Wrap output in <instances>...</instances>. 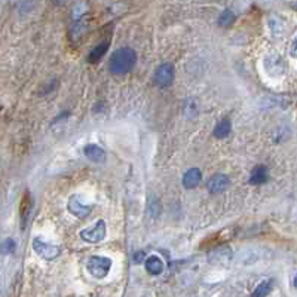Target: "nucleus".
Listing matches in <instances>:
<instances>
[{
    "instance_id": "1",
    "label": "nucleus",
    "mask_w": 297,
    "mask_h": 297,
    "mask_svg": "<svg viewBox=\"0 0 297 297\" xmlns=\"http://www.w3.org/2000/svg\"><path fill=\"white\" fill-rule=\"evenodd\" d=\"M137 54L132 48H120L110 57L109 68L113 74H125L135 65Z\"/></svg>"
},
{
    "instance_id": "2",
    "label": "nucleus",
    "mask_w": 297,
    "mask_h": 297,
    "mask_svg": "<svg viewBox=\"0 0 297 297\" xmlns=\"http://www.w3.org/2000/svg\"><path fill=\"white\" fill-rule=\"evenodd\" d=\"M87 267H88V272L94 278L103 279L109 275V272L112 269V259H109L106 256H92L88 259Z\"/></svg>"
},
{
    "instance_id": "3",
    "label": "nucleus",
    "mask_w": 297,
    "mask_h": 297,
    "mask_svg": "<svg viewBox=\"0 0 297 297\" xmlns=\"http://www.w3.org/2000/svg\"><path fill=\"white\" fill-rule=\"evenodd\" d=\"M107 234V228H106V221L104 220H98L95 225L89 229H85L81 232V238L87 242L91 244H97L100 241H103L106 238Z\"/></svg>"
},
{
    "instance_id": "4",
    "label": "nucleus",
    "mask_w": 297,
    "mask_h": 297,
    "mask_svg": "<svg viewBox=\"0 0 297 297\" xmlns=\"http://www.w3.org/2000/svg\"><path fill=\"white\" fill-rule=\"evenodd\" d=\"M33 248L34 251L45 260L51 262L54 259H57L59 254H61V248L57 247V245H52V244H48L45 241H42L40 238H34L33 239Z\"/></svg>"
},
{
    "instance_id": "5",
    "label": "nucleus",
    "mask_w": 297,
    "mask_h": 297,
    "mask_svg": "<svg viewBox=\"0 0 297 297\" xmlns=\"http://www.w3.org/2000/svg\"><path fill=\"white\" fill-rule=\"evenodd\" d=\"M174 74H176L174 65L170 62H164L155 71V84L162 88L170 87L174 81Z\"/></svg>"
},
{
    "instance_id": "6",
    "label": "nucleus",
    "mask_w": 297,
    "mask_h": 297,
    "mask_svg": "<svg viewBox=\"0 0 297 297\" xmlns=\"http://www.w3.org/2000/svg\"><path fill=\"white\" fill-rule=\"evenodd\" d=\"M67 208H68V211H70L74 217H78V218H81V220H85V218L91 214V211H92V205L85 204L84 201H81L79 196H71V198L68 199Z\"/></svg>"
},
{
    "instance_id": "7",
    "label": "nucleus",
    "mask_w": 297,
    "mask_h": 297,
    "mask_svg": "<svg viewBox=\"0 0 297 297\" xmlns=\"http://www.w3.org/2000/svg\"><path fill=\"white\" fill-rule=\"evenodd\" d=\"M229 187V177L225 174H214L207 181V189L209 193H221Z\"/></svg>"
},
{
    "instance_id": "8",
    "label": "nucleus",
    "mask_w": 297,
    "mask_h": 297,
    "mask_svg": "<svg viewBox=\"0 0 297 297\" xmlns=\"http://www.w3.org/2000/svg\"><path fill=\"white\" fill-rule=\"evenodd\" d=\"M84 153H85V156H87L89 161H92V162H95V164H103V162L106 161V152H104V148H101V147L97 146V144H87L85 148H84Z\"/></svg>"
},
{
    "instance_id": "9",
    "label": "nucleus",
    "mask_w": 297,
    "mask_h": 297,
    "mask_svg": "<svg viewBox=\"0 0 297 297\" xmlns=\"http://www.w3.org/2000/svg\"><path fill=\"white\" fill-rule=\"evenodd\" d=\"M144 266H146V270L152 275H161L164 272V267H165L162 259L158 256H148L144 260Z\"/></svg>"
},
{
    "instance_id": "10",
    "label": "nucleus",
    "mask_w": 297,
    "mask_h": 297,
    "mask_svg": "<svg viewBox=\"0 0 297 297\" xmlns=\"http://www.w3.org/2000/svg\"><path fill=\"white\" fill-rule=\"evenodd\" d=\"M202 180V173L199 168H190L189 171H186V174L183 176V186L186 189H195Z\"/></svg>"
},
{
    "instance_id": "11",
    "label": "nucleus",
    "mask_w": 297,
    "mask_h": 297,
    "mask_svg": "<svg viewBox=\"0 0 297 297\" xmlns=\"http://www.w3.org/2000/svg\"><path fill=\"white\" fill-rule=\"evenodd\" d=\"M208 259L211 263H223V262H229L232 259V251L228 247H220L212 250L208 254Z\"/></svg>"
},
{
    "instance_id": "12",
    "label": "nucleus",
    "mask_w": 297,
    "mask_h": 297,
    "mask_svg": "<svg viewBox=\"0 0 297 297\" xmlns=\"http://www.w3.org/2000/svg\"><path fill=\"white\" fill-rule=\"evenodd\" d=\"M33 208V199H31V195L30 192H26L24 196H23V201H21V208H20V214H21V228L24 229L26 225H27V218L30 215V211Z\"/></svg>"
},
{
    "instance_id": "13",
    "label": "nucleus",
    "mask_w": 297,
    "mask_h": 297,
    "mask_svg": "<svg viewBox=\"0 0 297 297\" xmlns=\"http://www.w3.org/2000/svg\"><path fill=\"white\" fill-rule=\"evenodd\" d=\"M269 178V171L265 165H257L250 176V184H263Z\"/></svg>"
},
{
    "instance_id": "14",
    "label": "nucleus",
    "mask_w": 297,
    "mask_h": 297,
    "mask_svg": "<svg viewBox=\"0 0 297 297\" xmlns=\"http://www.w3.org/2000/svg\"><path fill=\"white\" fill-rule=\"evenodd\" d=\"M231 131H232L231 120L229 119H223V120H220L215 125V128H214V137L218 138V140H223V138H226L231 134Z\"/></svg>"
},
{
    "instance_id": "15",
    "label": "nucleus",
    "mask_w": 297,
    "mask_h": 297,
    "mask_svg": "<svg viewBox=\"0 0 297 297\" xmlns=\"http://www.w3.org/2000/svg\"><path fill=\"white\" fill-rule=\"evenodd\" d=\"M266 67L269 70L270 74H276L275 71H278V74H282L284 71V61L279 55H272L266 58Z\"/></svg>"
},
{
    "instance_id": "16",
    "label": "nucleus",
    "mask_w": 297,
    "mask_h": 297,
    "mask_svg": "<svg viewBox=\"0 0 297 297\" xmlns=\"http://www.w3.org/2000/svg\"><path fill=\"white\" fill-rule=\"evenodd\" d=\"M109 42H103V43H100V45H97L91 52H89V55H88V61L89 62H97V61H100L104 55H106V52H107V49H109Z\"/></svg>"
},
{
    "instance_id": "17",
    "label": "nucleus",
    "mask_w": 297,
    "mask_h": 297,
    "mask_svg": "<svg viewBox=\"0 0 297 297\" xmlns=\"http://www.w3.org/2000/svg\"><path fill=\"white\" fill-rule=\"evenodd\" d=\"M270 290H272V279H265L256 287L251 297H266L270 293Z\"/></svg>"
},
{
    "instance_id": "18",
    "label": "nucleus",
    "mask_w": 297,
    "mask_h": 297,
    "mask_svg": "<svg viewBox=\"0 0 297 297\" xmlns=\"http://www.w3.org/2000/svg\"><path fill=\"white\" fill-rule=\"evenodd\" d=\"M235 20H237L235 14L232 11L226 9V11L221 12L220 18H218V24H220V27H229L235 23Z\"/></svg>"
},
{
    "instance_id": "19",
    "label": "nucleus",
    "mask_w": 297,
    "mask_h": 297,
    "mask_svg": "<svg viewBox=\"0 0 297 297\" xmlns=\"http://www.w3.org/2000/svg\"><path fill=\"white\" fill-rule=\"evenodd\" d=\"M17 248V244L12 238H6L0 244V253L2 254H12Z\"/></svg>"
},
{
    "instance_id": "20",
    "label": "nucleus",
    "mask_w": 297,
    "mask_h": 297,
    "mask_svg": "<svg viewBox=\"0 0 297 297\" xmlns=\"http://www.w3.org/2000/svg\"><path fill=\"white\" fill-rule=\"evenodd\" d=\"M148 211H150V214L153 217L159 215L161 212V204H159V199H150V202H148Z\"/></svg>"
},
{
    "instance_id": "21",
    "label": "nucleus",
    "mask_w": 297,
    "mask_h": 297,
    "mask_svg": "<svg viewBox=\"0 0 297 297\" xmlns=\"http://www.w3.org/2000/svg\"><path fill=\"white\" fill-rule=\"evenodd\" d=\"M144 257H146L144 251H137V253L132 256V260H134V263H141Z\"/></svg>"
},
{
    "instance_id": "22",
    "label": "nucleus",
    "mask_w": 297,
    "mask_h": 297,
    "mask_svg": "<svg viewBox=\"0 0 297 297\" xmlns=\"http://www.w3.org/2000/svg\"><path fill=\"white\" fill-rule=\"evenodd\" d=\"M291 54L294 55V57H297V37L294 39V42H293V46H291Z\"/></svg>"
},
{
    "instance_id": "23",
    "label": "nucleus",
    "mask_w": 297,
    "mask_h": 297,
    "mask_svg": "<svg viewBox=\"0 0 297 297\" xmlns=\"http://www.w3.org/2000/svg\"><path fill=\"white\" fill-rule=\"evenodd\" d=\"M288 5H290V6H291V8H294V9H297V3H296V2H293V3H288Z\"/></svg>"
},
{
    "instance_id": "24",
    "label": "nucleus",
    "mask_w": 297,
    "mask_h": 297,
    "mask_svg": "<svg viewBox=\"0 0 297 297\" xmlns=\"http://www.w3.org/2000/svg\"><path fill=\"white\" fill-rule=\"evenodd\" d=\"M294 287H296V288H297V276H296V278H294Z\"/></svg>"
}]
</instances>
